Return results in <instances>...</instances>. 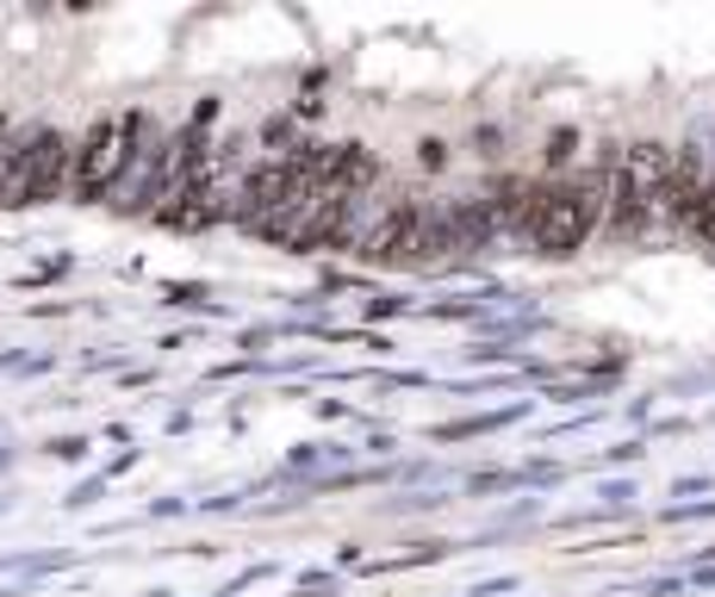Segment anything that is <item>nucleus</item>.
I'll return each mask as SVG.
<instances>
[{
  "label": "nucleus",
  "mask_w": 715,
  "mask_h": 597,
  "mask_svg": "<svg viewBox=\"0 0 715 597\" xmlns=\"http://www.w3.org/2000/svg\"><path fill=\"white\" fill-rule=\"evenodd\" d=\"M150 156V118L143 113H100L88 131L76 137V199L100 206V199H113L125 193L131 169Z\"/></svg>",
  "instance_id": "f03ea898"
},
{
  "label": "nucleus",
  "mask_w": 715,
  "mask_h": 597,
  "mask_svg": "<svg viewBox=\"0 0 715 597\" xmlns=\"http://www.w3.org/2000/svg\"><path fill=\"white\" fill-rule=\"evenodd\" d=\"M69 187H76V137H62L57 125H32L7 143V193H0L7 213L50 206Z\"/></svg>",
  "instance_id": "20e7f679"
},
{
  "label": "nucleus",
  "mask_w": 715,
  "mask_h": 597,
  "mask_svg": "<svg viewBox=\"0 0 715 597\" xmlns=\"http://www.w3.org/2000/svg\"><path fill=\"white\" fill-rule=\"evenodd\" d=\"M573 143H579L573 131H554V137H547V162H566V156H573Z\"/></svg>",
  "instance_id": "423d86ee"
},
{
  "label": "nucleus",
  "mask_w": 715,
  "mask_h": 597,
  "mask_svg": "<svg viewBox=\"0 0 715 597\" xmlns=\"http://www.w3.org/2000/svg\"><path fill=\"white\" fill-rule=\"evenodd\" d=\"M417 162H424V169H442V162H448V143H436V137H429V143H417Z\"/></svg>",
  "instance_id": "0eeeda50"
},
{
  "label": "nucleus",
  "mask_w": 715,
  "mask_h": 597,
  "mask_svg": "<svg viewBox=\"0 0 715 597\" xmlns=\"http://www.w3.org/2000/svg\"><path fill=\"white\" fill-rule=\"evenodd\" d=\"M684 237H696V243H715V174H710V187H703V199L691 206V218H684Z\"/></svg>",
  "instance_id": "39448f33"
},
{
  "label": "nucleus",
  "mask_w": 715,
  "mask_h": 597,
  "mask_svg": "<svg viewBox=\"0 0 715 597\" xmlns=\"http://www.w3.org/2000/svg\"><path fill=\"white\" fill-rule=\"evenodd\" d=\"M603 225V169L573 174V181H542V199H535V218H529V243L535 255H579L591 243V231Z\"/></svg>",
  "instance_id": "7ed1b4c3"
},
{
  "label": "nucleus",
  "mask_w": 715,
  "mask_h": 597,
  "mask_svg": "<svg viewBox=\"0 0 715 597\" xmlns=\"http://www.w3.org/2000/svg\"><path fill=\"white\" fill-rule=\"evenodd\" d=\"M678 150L666 143H622L603 169V225L616 237H641L666 206V181H672Z\"/></svg>",
  "instance_id": "f257e3e1"
}]
</instances>
